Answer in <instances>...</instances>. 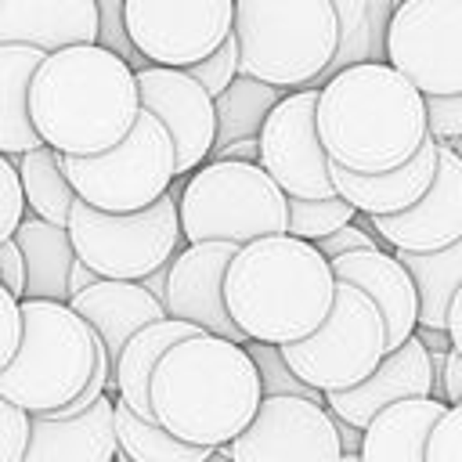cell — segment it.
I'll use <instances>...</instances> for the list:
<instances>
[{"label": "cell", "mask_w": 462, "mask_h": 462, "mask_svg": "<svg viewBox=\"0 0 462 462\" xmlns=\"http://www.w3.org/2000/svg\"><path fill=\"white\" fill-rule=\"evenodd\" d=\"M318 137L332 166L390 173L404 166L426 130V97L386 61H357L318 87Z\"/></svg>", "instance_id": "6da1fadb"}, {"label": "cell", "mask_w": 462, "mask_h": 462, "mask_svg": "<svg viewBox=\"0 0 462 462\" xmlns=\"http://www.w3.org/2000/svg\"><path fill=\"white\" fill-rule=\"evenodd\" d=\"M137 112V72L101 43L47 54L29 87L32 126L58 155H101L116 148Z\"/></svg>", "instance_id": "7a4b0ae2"}, {"label": "cell", "mask_w": 462, "mask_h": 462, "mask_svg": "<svg viewBox=\"0 0 462 462\" xmlns=\"http://www.w3.org/2000/svg\"><path fill=\"white\" fill-rule=\"evenodd\" d=\"M336 300V274L318 245L267 235L238 245L224 274V307L253 343H300L321 328Z\"/></svg>", "instance_id": "3957f363"}, {"label": "cell", "mask_w": 462, "mask_h": 462, "mask_svg": "<svg viewBox=\"0 0 462 462\" xmlns=\"http://www.w3.org/2000/svg\"><path fill=\"white\" fill-rule=\"evenodd\" d=\"M148 393L162 430L213 451L231 444L263 401L245 346L209 332L170 346L152 372Z\"/></svg>", "instance_id": "277c9868"}, {"label": "cell", "mask_w": 462, "mask_h": 462, "mask_svg": "<svg viewBox=\"0 0 462 462\" xmlns=\"http://www.w3.org/2000/svg\"><path fill=\"white\" fill-rule=\"evenodd\" d=\"M238 76L278 90L321 87L339 51L332 0H235Z\"/></svg>", "instance_id": "5b68a950"}, {"label": "cell", "mask_w": 462, "mask_h": 462, "mask_svg": "<svg viewBox=\"0 0 462 462\" xmlns=\"http://www.w3.org/2000/svg\"><path fill=\"white\" fill-rule=\"evenodd\" d=\"M97 336L69 307L54 300H22V343L0 372V397L29 415L58 411L94 375Z\"/></svg>", "instance_id": "8992f818"}, {"label": "cell", "mask_w": 462, "mask_h": 462, "mask_svg": "<svg viewBox=\"0 0 462 462\" xmlns=\"http://www.w3.org/2000/svg\"><path fill=\"white\" fill-rule=\"evenodd\" d=\"M177 188H180L177 220L184 245L195 242L245 245L267 235H285L289 199L253 162L206 159Z\"/></svg>", "instance_id": "52a82bcc"}, {"label": "cell", "mask_w": 462, "mask_h": 462, "mask_svg": "<svg viewBox=\"0 0 462 462\" xmlns=\"http://www.w3.org/2000/svg\"><path fill=\"white\" fill-rule=\"evenodd\" d=\"M61 170L79 202L105 213H137L173 188L177 155L166 126L141 108L116 148L101 155H61Z\"/></svg>", "instance_id": "ba28073f"}, {"label": "cell", "mask_w": 462, "mask_h": 462, "mask_svg": "<svg viewBox=\"0 0 462 462\" xmlns=\"http://www.w3.org/2000/svg\"><path fill=\"white\" fill-rule=\"evenodd\" d=\"M177 195L180 188H170L155 206L137 213H105L76 199L69 213L76 260L105 282H141L155 267L170 263L184 249Z\"/></svg>", "instance_id": "9c48e42d"}, {"label": "cell", "mask_w": 462, "mask_h": 462, "mask_svg": "<svg viewBox=\"0 0 462 462\" xmlns=\"http://www.w3.org/2000/svg\"><path fill=\"white\" fill-rule=\"evenodd\" d=\"M282 357L292 375L318 393L350 390L365 383L386 357L383 314L361 289L336 282V300L321 328L300 343H285Z\"/></svg>", "instance_id": "30bf717a"}, {"label": "cell", "mask_w": 462, "mask_h": 462, "mask_svg": "<svg viewBox=\"0 0 462 462\" xmlns=\"http://www.w3.org/2000/svg\"><path fill=\"white\" fill-rule=\"evenodd\" d=\"M386 65L422 97L462 94V0H401L386 22Z\"/></svg>", "instance_id": "8fae6325"}, {"label": "cell", "mask_w": 462, "mask_h": 462, "mask_svg": "<svg viewBox=\"0 0 462 462\" xmlns=\"http://www.w3.org/2000/svg\"><path fill=\"white\" fill-rule=\"evenodd\" d=\"M123 25L148 65L191 69L231 36L235 0H123Z\"/></svg>", "instance_id": "7c38bea8"}, {"label": "cell", "mask_w": 462, "mask_h": 462, "mask_svg": "<svg viewBox=\"0 0 462 462\" xmlns=\"http://www.w3.org/2000/svg\"><path fill=\"white\" fill-rule=\"evenodd\" d=\"M318 87L289 90L260 130V170L285 199H332V162L318 137Z\"/></svg>", "instance_id": "4fadbf2b"}, {"label": "cell", "mask_w": 462, "mask_h": 462, "mask_svg": "<svg viewBox=\"0 0 462 462\" xmlns=\"http://www.w3.org/2000/svg\"><path fill=\"white\" fill-rule=\"evenodd\" d=\"M231 462H339L336 419L303 397H263L253 422L220 448Z\"/></svg>", "instance_id": "5bb4252c"}, {"label": "cell", "mask_w": 462, "mask_h": 462, "mask_svg": "<svg viewBox=\"0 0 462 462\" xmlns=\"http://www.w3.org/2000/svg\"><path fill=\"white\" fill-rule=\"evenodd\" d=\"M137 94H141V108L166 126L177 155V180H184L209 159L217 144L213 97L184 69H159V65H144L137 72Z\"/></svg>", "instance_id": "9a60e30c"}, {"label": "cell", "mask_w": 462, "mask_h": 462, "mask_svg": "<svg viewBox=\"0 0 462 462\" xmlns=\"http://www.w3.org/2000/svg\"><path fill=\"white\" fill-rule=\"evenodd\" d=\"M361 217V213H357ZM386 249H408V253H433L462 238V155L437 141V173L426 195L393 217H361Z\"/></svg>", "instance_id": "2e32d148"}, {"label": "cell", "mask_w": 462, "mask_h": 462, "mask_svg": "<svg viewBox=\"0 0 462 462\" xmlns=\"http://www.w3.org/2000/svg\"><path fill=\"white\" fill-rule=\"evenodd\" d=\"M235 253H238V245H231V242L184 245L170 260L166 300H162L166 318L188 321L209 336H220V339L245 346L249 339L242 336V328L231 321V314L224 307V274H227V263Z\"/></svg>", "instance_id": "e0dca14e"}, {"label": "cell", "mask_w": 462, "mask_h": 462, "mask_svg": "<svg viewBox=\"0 0 462 462\" xmlns=\"http://www.w3.org/2000/svg\"><path fill=\"white\" fill-rule=\"evenodd\" d=\"M433 390H437L433 354L419 343V336H411L408 343L390 350L365 383H357L350 390L325 393V408L336 419L365 430L383 408H390L397 401H411V397H433Z\"/></svg>", "instance_id": "ac0fdd59"}, {"label": "cell", "mask_w": 462, "mask_h": 462, "mask_svg": "<svg viewBox=\"0 0 462 462\" xmlns=\"http://www.w3.org/2000/svg\"><path fill=\"white\" fill-rule=\"evenodd\" d=\"M336 282L361 289L375 310L383 314L386 325V354L408 343L419 328V292L404 263L390 249H365V253H346L328 260Z\"/></svg>", "instance_id": "d6986e66"}, {"label": "cell", "mask_w": 462, "mask_h": 462, "mask_svg": "<svg viewBox=\"0 0 462 462\" xmlns=\"http://www.w3.org/2000/svg\"><path fill=\"white\" fill-rule=\"evenodd\" d=\"M97 0H0V43L36 47L43 54L97 43Z\"/></svg>", "instance_id": "ffe728a7"}, {"label": "cell", "mask_w": 462, "mask_h": 462, "mask_svg": "<svg viewBox=\"0 0 462 462\" xmlns=\"http://www.w3.org/2000/svg\"><path fill=\"white\" fill-rule=\"evenodd\" d=\"M116 390H105L83 415H29L22 462H112L116 458Z\"/></svg>", "instance_id": "44dd1931"}, {"label": "cell", "mask_w": 462, "mask_h": 462, "mask_svg": "<svg viewBox=\"0 0 462 462\" xmlns=\"http://www.w3.org/2000/svg\"><path fill=\"white\" fill-rule=\"evenodd\" d=\"M433 173H437V141L426 137L422 148L404 166H397L390 173L365 177V173L332 166V188L361 217H393V213L411 209L426 195V188L433 184Z\"/></svg>", "instance_id": "7402d4cb"}, {"label": "cell", "mask_w": 462, "mask_h": 462, "mask_svg": "<svg viewBox=\"0 0 462 462\" xmlns=\"http://www.w3.org/2000/svg\"><path fill=\"white\" fill-rule=\"evenodd\" d=\"M69 307L94 328V336L101 339V346L108 354V365L119 361V354L134 332L166 318V307L155 296H148L141 289V282H105L101 278L97 285L72 296Z\"/></svg>", "instance_id": "603a6c76"}, {"label": "cell", "mask_w": 462, "mask_h": 462, "mask_svg": "<svg viewBox=\"0 0 462 462\" xmlns=\"http://www.w3.org/2000/svg\"><path fill=\"white\" fill-rule=\"evenodd\" d=\"M448 411L437 397H411L383 408L361 433V462H426V440Z\"/></svg>", "instance_id": "cb8c5ba5"}, {"label": "cell", "mask_w": 462, "mask_h": 462, "mask_svg": "<svg viewBox=\"0 0 462 462\" xmlns=\"http://www.w3.org/2000/svg\"><path fill=\"white\" fill-rule=\"evenodd\" d=\"M191 336H202V328L188 325V321H173V318H162L155 325H144L141 332L130 336V343L123 346L119 361L112 365V375H108V390H116V397L137 411L141 419H155L152 415V372L155 365L162 361V354L170 346H177L180 339H191Z\"/></svg>", "instance_id": "d4e9b609"}, {"label": "cell", "mask_w": 462, "mask_h": 462, "mask_svg": "<svg viewBox=\"0 0 462 462\" xmlns=\"http://www.w3.org/2000/svg\"><path fill=\"white\" fill-rule=\"evenodd\" d=\"M14 245H18L22 263H25L22 300L69 303V271L76 263L69 227H54V224L25 213L18 231H14Z\"/></svg>", "instance_id": "484cf974"}, {"label": "cell", "mask_w": 462, "mask_h": 462, "mask_svg": "<svg viewBox=\"0 0 462 462\" xmlns=\"http://www.w3.org/2000/svg\"><path fill=\"white\" fill-rule=\"evenodd\" d=\"M43 58L36 47L0 43V155L18 159L43 144L29 116V87Z\"/></svg>", "instance_id": "4316f807"}, {"label": "cell", "mask_w": 462, "mask_h": 462, "mask_svg": "<svg viewBox=\"0 0 462 462\" xmlns=\"http://www.w3.org/2000/svg\"><path fill=\"white\" fill-rule=\"evenodd\" d=\"M404 271L415 282L419 292V325L422 328H440L448 325V307L455 292L462 289V238L433 249V253H408V249H390Z\"/></svg>", "instance_id": "83f0119b"}, {"label": "cell", "mask_w": 462, "mask_h": 462, "mask_svg": "<svg viewBox=\"0 0 462 462\" xmlns=\"http://www.w3.org/2000/svg\"><path fill=\"white\" fill-rule=\"evenodd\" d=\"M18 166V180H22V195L32 217L54 224V227H69V213L76 202V191L61 170V155L47 144L25 152L14 159Z\"/></svg>", "instance_id": "f1b7e54d"}, {"label": "cell", "mask_w": 462, "mask_h": 462, "mask_svg": "<svg viewBox=\"0 0 462 462\" xmlns=\"http://www.w3.org/2000/svg\"><path fill=\"white\" fill-rule=\"evenodd\" d=\"M289 90H278L271 83L235 76L231 87L213 97V112H217V144L213 148H224L231 141H245V137H260L267 116L274 112V105Z\"/></svg>", "instance_id": "f546056e"}, {"label": "cell", "mask_w": 462, "mask_h": 462, "mask_svg": "<svg viewBox=\"0 0 462 462\" xmlns=\"http://www.w3.org/2000/svg\"><path fill=\"white\" fill-rule=\"evenodd\" d=\"M116 444L134 462H206L213 455V448L184 444L155 419H141L119 397H116Z\"/></svg>", "instance_id": "4dcf8cb0"}, {"label": "cell", "mask_w": 462, "mask_h": 462, "mask_svg": "<svg viewBox=\"0 0 462 462\" xmlns=\"http://www.w3.org/2000/svg\"><path fill=\"white\" fill-rule=\"evenodd\" d=\"M354 217H357V209L350 202H343L339 195H332V199H289L285 235L314 245V242L336 235L339 227L354 224Z\"/></svg>", "instance_id": "1f68e13d"}, {"label": "cell", "mask_w": 462, "mask_h": 462, "mask_svg": "<svg viewBox=\"0 0 462 462\" xmlns=\"http://www.w3.org/2000/svg\"><path fill=\"white\" fill-rule=\"evenodd\" d=\"M245 354L256 368V379H260V393L263 397H303V401H314V404H325V393H318L314 386L300 383L292 375V368L285 365L282 357V346L274 343H245Z\"/></svg>", "instance_id": "d6a6232c"}, {"label": "cell", "mask_w": 462, "mask_h": 462, "mask_svg": "<svg viewBox=\"0 0 462 462\" xmlns=\"http://www.w3.org/2000/svg\"><path fill=\"white\" fill-rule=\"evenodd\" d=\"M209 97H217V94H224L227 87H231V79L238 76V43H235V36H227L209 58H202V61H195L191 69H184Z\"/></svg>", "instance_id": "836d02e7"}, {"label": "cell", "mask_w": 462, "mask_h": 462, "mask_svg": "<svg viewBox=\"0 0 462 462\" xmlns=\"http://www.w3.org/2000/svg\"><path fill=\"white\" fill-rule=\"evenodd\" d=\"M22 217H25V195H22L18 166L11 155H0V242L14 238Z\"/></svg>", "instance_id": "e575fe53"}, {"label": "cell", "mask_w": 462, "mask_h": 462, "mask_svg": "<svg viewBox=\"0 0 462 462\" xmlns=\"http://www.w3.org/2000/svg\"><path fill=\"white\" fill-rule=\"evenodd\" d=\"M426 462H462V404H451L430 430Z\"/></svg>", "instance_id": "d590c367"}, {"label": "cell", "mask_w": 462, "mask_h": 462, "mask_svg": "<svg viewBox=\"0 0 462 462\" xmlns=\"http://www.w3.org/2000/svg\"><path fill=\"white\" fill-rule=\"evenodd\" d=\"M29 444V411L0 397V462H22Z\"/></svg>", "instance_id": "8d00e7d4"}, {"label": "cell", "mask_w": 462, "mask_h": 462, "mask_svg": "<svg viewBox=\"0 0 462 462\" xmlns=\"http://www.w3.org/2000/svg\"><path fill=\"white\" fill-rule=\"evenodd\" d=\"M426 130L433 141H458L462 137V94L426 97Z\"/></svg>", "instance_id": "74e56055"}, {"label": "cell", "mask_w": 462, "mask_h": 462, "mask_svg": "<svg viewBox=\"0 0 462 462\" xmlns=\"http://www.w3.org/2000/svg\"><path fill=\"white\" fill-rule=\"evenodd\" d=\"M314 245H318V253L325 260H336V256H346V253H365V249H386L365 224H357V217H354V224L339 227L336 235H328V238H321Z\"/></svg>", "instance_id": "f35d334b"}, {"label": "cell", "mask_w": 462, "mask_h": 462, "mask_svg": "<svg viewBox=\"0 0 462 462\" xmlns=\"http://www.w3.org/2000/svg\"><path fill=\"white\" fill-rule=\"evenodd\" d=\"M22 343V303L0 285V372L11 365Z\"/></svg>", "instance_id": "ab89813d"}, {"label": "cell", "mask_w": 462, "mask_h": 462, "mask_svg": "<svg viewBox=\"0 0 462 462\" xmlns=\"http://www.w3.org/2000/svg\"><path fill=\"white\" fill-rule=\"evenodd\" d=\"M0 285L22 303V289H25V263H22V253L14 245V238L0 242Z\"/></svg>", "instance_id": "60d3db41"}, {"label": "cell", "mask_w": 462, "mask_h": 462, "mask_svg": "<svg viewBox=\"0 0 462 462\" xmlns=\"http://www.w3.org/2000/svg\"><path fill=\"white\" fill-rule=\"evenodd\" d=\"M209 159H231V162H253V166H260V141H256V137L231 141V144H224V148H213Z\"/></svg>", "instance_id": "b9f144b4"}, {"label": "cell", "mask_w": 462, "mask_h": 462, "mask_svg": "<svg viewBox=\"0 0 462 462\" xmlns=\"http://www.w3.org/2000/svg\"><path fill=\"white\" fill-rule=\"evenodd\" d=\"M444 332H448V339H451V350L462 354V289L455 292V300H451V307H448V325H444Z\"/></svg>", "instance_id": "7bdbcfd3"}, {"label": "cell", "mask_w": 462, "mask_h": 462, "mask_svg": "<svg viewBox=\"0 0 462 462\" xmlns=\"http://www.w3.org/2000/svg\"><path fill=\"white\" fill-rule=\"evenodd\" d=\"M97 282H101V278H97L83 260H76V263H72V271H69V300H72V296H79L83 289L97 285Z\"/></svg>", "instance_id": "ee69618b"}, {"label": "cell", "mask_w": 462, "mask_h": 462, "mask_svg": "<svg viewBox=\"0 0 462 462\" xmlns=\"http://www.w3.org/2000/svg\"><path fill=\"white\" fill-rule=\"evenodd\" d=\"M166 278H170V263H162V267H155L152 274H144V278H141V289L162 303V300H166Z\"/></svg>", "instance_id": "f6af8a7d"}, {"label": "cell", "mask_w": 462, "mask_h": 462, "mask_svg": "<svg viewBox=\"0 0 462 462\" xmlns=\"http://www.w3.org/2000/svg\"><path fill=\"white\" fill-rule=\"evenodd\" d=\"M415 336H419V343L430 350V354H448L451 350V339H448V332H440V328H415Z\"/></svg>", "instance_id": "bcb514c9"}, {"label": "cell", "mask_w": 462, "mask_h": 462, "mask_svg": "<svg viewBox=\"0 0 462 462\" xmlns=\"http://www.w3.org/2000/svg\"><path fill=\"white\" fill-rule=\"evenodd\" d=\"M332 419H336V415H332ZM361 433H365V430H357V426L336 419V437H339V448H343V451H361Z\"/></svg>", "instance_id": "7dc6e473"}, {"label": "cell", "mask_w": 462, "mask_h": 462, "mask_svg": "<svg viewBox=\"0 0 462 462\" xmlns=\"http://www.w3.org/2000/svg\"><path fill=\"white\" fill-rule=\"evenodd\" d=\"M339 462H361V455H357V451H343Z\"/></svg>", "instance_id": "c3c4849f"}, {"label": "cell", "mask_w": 462, "mask_h": 462, "mask_svg": "<svg viewBox=\"0 0 462 462\" xmlns=\"http://www.w3.org/2000/svg\"><path fill=\"white\" fill-rule=\"evenodd\" d=\"M206 462H231V458H227V455H224V451H220V448H217V451H213V455H209V458H206Z\"/></svg>", "instance_id": "681fc988"}, {"label": "cell", "mask_w": 462, "mask_h": 462, "mask_svg": "<svg viewBox=\"0 0 462 462\" xmlns=\"http://www.w3.org/2000/svg\"><path fill=\"white\" fill-rule=\"evenodd\" d=\"M112 462H134V458H130L126 451H119V444H116V458H112Z\"/></svg>", "instance_id": "f907efd6"}, {"label": "cell", "mask_w": 462, "mask_h": 462, "mask_svg": "<svg viewBox=\"0 0 462 462\" xmlns=\"http://www.w3.org/2000/svg\"><path fill=\"white\" fill-rule=\"evenodd\" d=\"M393 4H401V0H393Z\"/></svg>", "instance_id": "816d5d0a"}]
</instances>
